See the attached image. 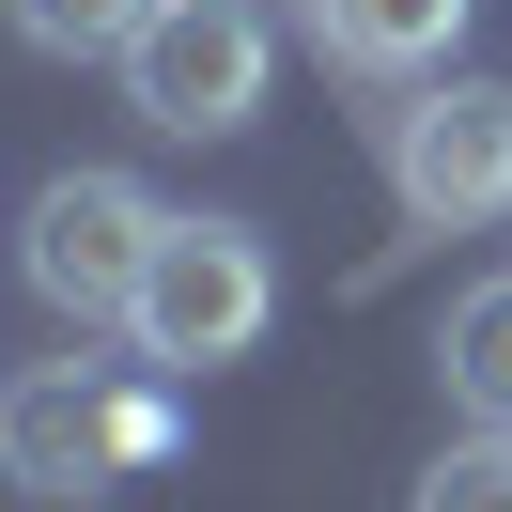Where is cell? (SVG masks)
<instances>
[{
  "instance_id": "6",
  "label": "cell",
  "mask_w": 512,
  "mask_h": 512,
  "mask_svg": "<svg viewBox=\"0 0 512 512\" xmlns=\"http://www.w3.org/2000/svg\"><path fill=\"white\" fill-rule=\"evenodd\" d=\"M311 32V63L326 78H357V94H419V78H450V47H466V0H311L295 16Z\"/></svg>"
},
{
  "instance_id": "4",
  "label": "cell",
  "mask_w": 512,
  "mask_h": 512,
  "mask_svg": "<svg viewBox=\"0 0 512 512\" xmlns=\"http://www.w3.org/2000/svg\"><path fill=\"white\" fill-rule=\"evenodd\" d=\"M264 63H280L264 0H156V16L125 32V109L156 140H233L264 109Z\"/></svg>"
},
{
  "instance_id": "7",
  "label": "cell",
  "mask_w": 512,
  "mask_h": 512,
  "mask_svg": "<svg viewBox=\"0 0 512 512\" xmlns=\"http://www.w3.org/2000/svg\"><path fill=\"white\" fill-rule=\"evenodd\" d=\"M435 388H450V419H466V435H512V264L450 295V326H435Z\"/></svg>"
},
{
  "instance_id": "10",
  "label": "cell",
  "mask_w": 512,
  "mask_h": 512,
  "mask_svg": "<svg viewBox=\"0 0 512 512\" xmlns=\"http://www.w3.org/2000/svg\"><path fill=\"white\" fill-rule=\"evenodd\" d=\"M295 16H311V0H295Z\"/></svg>"
},
{
  "instance_id": "5",
  "label": "cell",
  "mask_w": 512,
  "mask_h": 512,
  "mask_svg": "<svg viewBox=\"0 0 512 512\" xmlns=\"http://www.w3.org/2000/svg\"><path fill=\"white\" fill-rule=\"evenodd\" d=\"M156 233H171L156 187H125V171H47L32 218H16V264H32V295H47L63 326H125V311H140V264H156Z\"/></svg>"
},
{
  "instance_id": "8",
  "label": "cell",
  "mask_w": 512,
  "mask_h": 512,
  "mask_svg": "<svg viewBox=\"0 0 512 512\" xmlns=\"http://www.w3.org/2000/svg\"><path fill=\"white\" fill-rule=\"evenodd\" d=\"M140 16H156V0H0V32L47 47V63H125Z\"/></svg>"
},
{
  "instance_id": "9",
  "label": "cell",
  "mask_w": 512,
  "mask_h": 512,
  "mask_svg": "<svg viewBox=\"0 0 512 512\" xmlns=\"http://www.w3.org/2000/svg\"><path fill=\"white\" fill-rule=\"evenodd\" d=\"M404 512H512V435H450Z\"/></svg>"
},
{
  "instance_id": "3",
  "label": "cell",
  "mask_w": 512,
  "mask_h": 512,
  "mask_svg": "<svg viewBox=\"0 0 512 512\" xmlns=\"http://www.w3.org/2000/svg\"><path fill=\"white\" fill-rule=\"evenodd\" d=\"M373 156L404 233H481L512 218V78H419V94L373 109Z\"/></svg>"
},
{
  "instance_id": "2",
  "label": "cell",
  "mask_w": 512,
  "mask_h": 512,
  "mask_svg": "<svg viewBox=\"0 0 512 512\" xmlns=\"http://www.w3.org/2000/svg\"><path fill=\"white\" fill-rule=\"evenodd\" d=\"M280 311V264H264L249 218H171L156 264H140V311H125V357L140 373H218V357L264 342Z\"/></svg>"
},
{
  "instance_id": "1",
  "label": "cell",
  "mask_w": 512,
  "mask_h": 512,
  "mask_svg": "<svg viewBox=\"0 0 512 512\" xmlns=\"http://www.w3.org/2000/svg\"><path fill=\"white\" fill-rule=\"evenodd\" d=\"M171 373H109V357H32V373L0 388V481L16 497H109V481L171 466Z\"/></svg>"
}]
</instances>
